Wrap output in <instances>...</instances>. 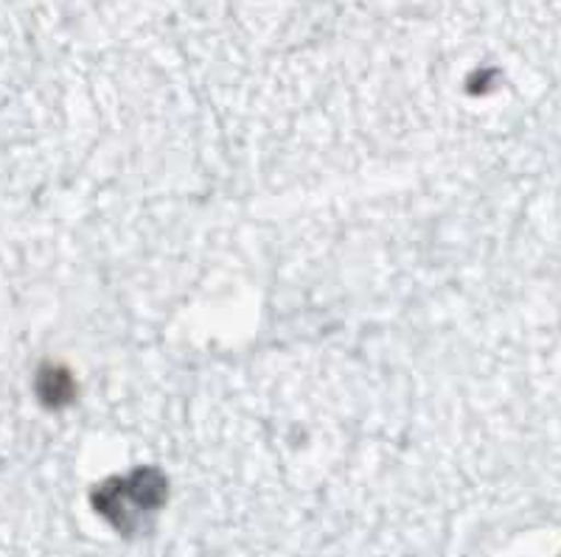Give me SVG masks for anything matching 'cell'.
I'll use <instances>...</instances> for the list:
<instances>
[{
  "instance_id": "6da1fadb",
  "label": "cell",
  "mask_w": 561,
  "mask_h": 557,
  "mask_svg": "<svg viewBox=\"0 0 561 557\" xmlns=\"http://www.w3.org/2000/svg\"><path fill=\"white\" fill-rule=\"evenodd\" d=\"M167 501V479L158 471L140 468L107 479L93 490V507L124 535H135Z\"/></svg>"
},
{
  "instance_id": "7a4b0ae2",
  "label": "cell",
  "mask_w": 561,
  "mask_h": 557,
  "mask_svg": "<svg viewBox=\"0 0 561 557\" xmlns=\"http://www.w3.org/2000/svg\"><path fill=\"white\" fill-rule=\"evenodd\" d=\"M37 393L39 401L48 406H62L73 398V379L65 368H43L37 379Z\"/></svg>"
}]
</instances>
